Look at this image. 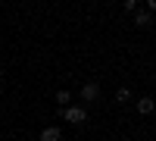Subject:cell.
<instances>
[{"label":"cell","mask_w":156,"mask_h":141,"mask_svg":"<svg viewBox=\"0 0 156 141\" xmlns=\"http://www.w3.org/2000/svg\"><path fill=\"white\" fill-rule=\"evenodd\" d=\"M69 100H72L69 91H56V104H59V110H66V107H69Z\"/></svg>","instance_id":"obj_6"},{"label":"cell","mask_w":156,"mask_h":141,"mask_svg":"<svg viewBox=\"0 0 156 141\" xmlns=\"http://www.w3.org/2000/svg\"><path fill=\"white\" fill-rule=\"evenodd\" d=\"M62 113V119H66V122H72V125H81V122H87V110L84 107H66V110H59Z\"/></svg>","instance_id":"obj_1"},{"label":"cell","mask_w":156,"mask_h":141,"mask_svg":"<svg viewBox=\"0 0 156 141\" xmlns=\"http://www.w3.org/2000/svg\"><path fill=\"white\" fill-rule=\"evenodd\" d=\"M134 25H137V28H150V25H153L150 13H147V9H137V13H134Z\"/></svg>","instance_id":"obj_5"},{"label":"cell","mask_w":156,"mask_h":141,"mask_svg":"<svg viewBox=\"0 0 156 141\" xmlns=\"http://www.w3.org/2000/svg\"><path fill=\"white\" fill-rule=\"evenodd\" d=\"M125 9L128 13H137V0H125Z\"/></svg>","instance_id":"obj_8"},{"label":"cell","mask_w":156,"mask_h":141,"mask_svg":"<svg viewBox=\"0 0 156 141\" xmlns=\"http://www.w3.org/2000/svg\"><path fill=\"white\" fill-rule=\"evenodd\" d=\"M134 107H137V113H140V116H150V113L156 110V100H153V97H140Z\"/></svg>","instance_id":"obj_3"},{"label":"cell","mask_w":156,"mask_h":141,"mask_svg":"<svg viewBox=\"0 0 156 141\" xmlns=\"http://www.w3.org/2000/svg\"><path fill=\"white\" fill-rule=\"evenodd\" d=\"M41 141H62L59 125H47V129H41Z\"/></svg>","instance_id":"obj_4"},{"label":"cell","mask_w":156,"mask_h":141,"mask_svg":"<svg viewBox=\"0 0 156 141\" xmlns=\"http://www.w3.org/2000/svg\"><path fill=\"white\" fill-rule=\"evenodd\" d=\"M128 97H131V91H128V88H119V91H115V100H119V104H125Z\"/></svg>","instance_id":"obj_7"},{"label":"cell","mask_w":156,"mask_h":141,"mask_svg":"<svg viewBox=\"0 0 156 141\" xmlns=\"http://www.w3.org/2000/svg\"><path fill=\"white\" fill-rule=\"evenodd\" d=\"M0 79H3V66H0Z\"/></svg>","instance_id":"obj_10"},{"label":"cell","mask_w":156,"mask_h":141,"mask_svg":"<svg viewBox=\"0 0 156 141\" xmlns=\"http://www.w3.org/2000/svg\"><path fill=\"white\" fill-rule=\"evenodd\" d=\"M81 100H84V104H94V100H100V85H97V82L81 85Z\"/></svg>","instance_id":"obj_2"},{"label":"cell","mask_w":156,"mask_h":141,"mask_svg":"<svg viewBox=\"0 0 156 141\" xmlns=\"http://www.w3.org/2000/svg\"><path fill=\"white\" fill-rule=\"evenodd\" d=\"M150 9H156V0H150V3H147V13H150Z\"/></svg>","instance_id":"obj_9"}]
</instances>
